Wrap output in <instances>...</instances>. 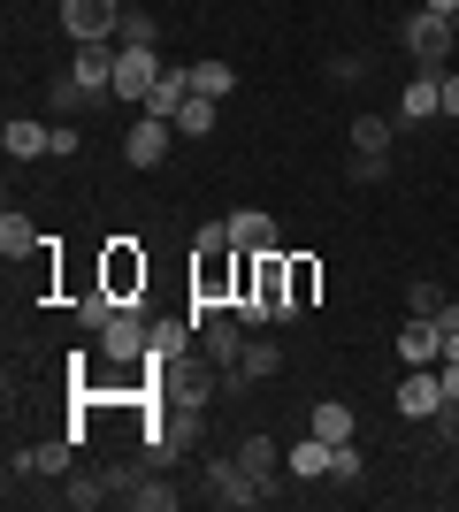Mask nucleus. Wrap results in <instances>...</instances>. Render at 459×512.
<instances>
[{
	"mask_svg": "<svg viewBox=\"0 0 459 512\" xmlns=\"http://www.w3.org/2000/svg\"><path fill=\"white\" fill-rule=\"evenodd\" d=\"M238 306V245L230 253H192V321Z\"/></svg>",
	"mask_w": 459,
	"mask_h": 512,
	"instance_id": "f257e3e1",
	"label": "nucleus"
},
{
	"mask_svg": "<svg viewBox=\"0 0 459 512\" xmlns=\"http://www.w3.org/2000/svg\"><path fill=\"white\" fill-rule=\"evenodd\" d=\"M452 39H459V23L452 16H406V54H414L421 77H444V62H452Z\"/></svg>",
	"mask_w": 459,
	"mask_h": 512,
	"instance_id": "f03ea898",
	"label": "nucleus"
},
{
	"mask_svg": "<svg viewBox=\"0 0 459 512\" xmlns=\"http://www.w3.org/2000/svg\"><path fill=\"white\" fill-rule=\"evenodd\" d=\"M100 291H115L123 306L146 299V253H138L131 237H108V253H100Z\"/></svg>",
	"mask_w": 459,
	"mask_h": 512,
	"instance_id": "7ed1b4c3",
	"label": "nucleus"
},
{
	"mask_svg": "<svg viewBox=\"0 0 459 512\" xmlns=\"http://www.w3.org/2000/svg\"><path fill=\"white\" fill-rule=\"evenodd\" d=\"M146 344H153L146 306H123V314L100 329V360H108V367H131V360H146Z\"/></svg>",
	"mask_w": 459,
	"mask_h": 512,
	"instance_id": "20e7f679",
	"label": "nucleus"
},
{
	"mask_svg": "<svg viewBox=\"0 0 459 512\" xmlns=\"http://www.w3.org/2000/svg\"><path fill=\"white\" fill-rule=\"evenodd\" d=\"M161 54H153V46H123V54H115V100H131V107H146V92L161 85Z\"/></svg>",
	"mask_w": 459,
	"mask_h": 512,
	"instance_id": "39448f33",
	"label": "nucleus"
},
{
	"mask_svg": "<svg viewBox=\"0 0 459 512\" xmlns=\"http://www.w3.org/2000/svg\"><path fill=\"white\" fill-rule=\"evenodd\" d=\"M115 23H123V0H62V31H69L77 46L115 39Z\"/></svg>",
	"mask_w": 459,
	"mask_h": 512,
	"instance_id": "423d86ee",
	"label": "nucleus"
},
{
	"mask_svg": "<svg viewBox=\"0 0 459 512\" xmlns=\"http://www.w3.org/2000/svg\"><path fill=\"white\" fill-rule=\"evenodd\" d=\"M199 352H207V367H238L245 360V321L222 306V314L199 321Z\"/></svg>",
	"mask_w": 459,
	"mask_h": 512,
	"instance_id": "0eeeda50",
	"label": "nucleus"
},
{
	"mask_svg": "<svg viewBox=\"0 0 459 512\" xmlns=\"http://www.w3.org/2000/svg\"><path fill=\"white\" fill-rule=\"evenodd\" d=\"M169 138H176V123L138 115V123L123 130V161H131V169H161V161H169Z\"/></svg>",
	"mask_w": 459,
	"mask_h": 512,
	"instance_id": "6e6552de",
	"label": "nucleus"
},
{
	"mask_svg": "<svg viewBox=\"0 0 459 512\" xmlns=\"http://www.w3.org/2000/svg\"><path fill=\"white\" fill-rule=\"evenodd\" d=\"M207 497H215V505H230V512H245V505H261L268 490L238 467V459H207Z\"/></svg>",
	"mask_w": 459,
	"mask_h": 512,
	"instance_id": "1a4fd4ad",
	"label": "nucleus"
},
{
	"mask_svg": "<svg viewBox=\"0 0 459 512\" xmlns=\"http://www.w3.org/2000/svg\"><path fill=\"white\" fill-rule=\"evenodd\" d=\"M398 413H406V421H437L444 413V375L437 367H414V375L398 383Z\"/></svg>",
	"mask_w": 459,
	"mask_h": 512,
	"instance_id": "9d476101",
	"label": "nucleus"
},
{
	"mask_svg": "<svg viewBox=\"0 0 459 512\" xmlns=\"http://www.w3.org/2000/svg\"><path fill=\"white\" fill-rule=\"evenodd\" d=\"M398 360H406V367H437L444 360V321L414 314L406 329H398Z\"/></svg>",
	"mask_w": 459,
	"mask_h": 512,
	"instance_id": "9b49d317",
	"label": "nucleus"
},
{
	"mask_svg": "<svg viewBox=\"0 0 459 512\" xmlns=\"http://www.w3.org/2000/svg\"><path fill=\"white\" fill-rule=\"evenodd\" d=\"M222 222H230V245H238V253H276V214L238 207V214H222Z\"/></svg>",
	"mask_w": 459,
	"mask_h": 512,
	"instance_id": "f8f14e48",
	"label": "nucleus"
},
{
	"mask_svg": "<svg viewBox=\"0 0 459 512\" xmlns=\"http://www.w3.org/2000/svg\"><path fill=\"white\" fill-rule=\"evenodd\" d=\"M192 92H199V85H192V69H176V62H169V69H161V85L146 92V107H138V115H161V123H176V107L192 100Z\"/></svg>",
	"mask_w": 459,
	"mask_h": 512,
	"instance_id": "ddd939ff",
	"label": "nucleus"
},
{
	"mask_svg": "<svg viewBox=\"0 0 459 512\" xmlns=\"http://www.w3.org/2000/svg\"><path fill=\"white\" fill-rule=\"evenodd\" d=\"M69 444H77V436H46V444L16 451V459H8V482H16V474H69Z\"/></svg>",
	"mask_w": 459,
	"mask_h": 512,
	"instance_id": "4468645a",
	"label": "nucleus"
},
{
	"mask_svg": "<svg viewBox=\"0 0 459 512\" xmlns=\"http://www.w3.org/2000/svg\"><path fill=\"white\" fill-rule=\"evenodd\" d=\"M276 367H284V344H276V337H245V360L230 367V390H238V383H268Z\"/></svg>",
	"mask_w": 459,
	"mask_h": 512,
	"instance_id": "2eb2a0df",
	"label": "nucleus"
},
{
	"mask_svg": "<svg viewBox=\"0 0 459 512\" xmlns=\"http://www.w3.org/2000/svg\"><path fill=\"white\" fill-rule=\"evenodd\" d=\"M238 467L253 474L261 490H276V474H291V467H284V451L268 444V436H245V444H238Z\"/></svg>",
	"mask_w": 459,
	"mask_h": 512,
	"instance_id": "dca6fc26",
	"label": "nucleus"
},
{
	"mask_svg": "<svg viewBox=\"0 0 459 512\" xmlns=\"http://www.w3.org/2000/svg\"><path fill=\"white\" fill-rule=\"evenodd\" d=\"M398 115H406V123H437V115H444V92H437V77H421V69H414V85L398 92Z\"/></svg>",
	"mask_w": 459,
	"mask_h": 512,
	"instance_id": "f3484780",
	"label": "nucleus"
},
{
	"mask_svg": "<svg viewBox=\"0 0 459 512\" xmlns=\"http://www.w3.org/2000/svg\"><path fill=\"white\" fill-rule=\"evenodd\" d=\"M46 138H54V123H23V115H16L8 130H0V146H8V161H39V153H46Z\"/></svg>",
	"mask_w": 459,
	"mask_h": 512,
	"instance_id": "a211bd4d",
	"label": "nucleus"
},
{
	"mask_svg": "<svg viewBox=\"0 0 459 512\" xmlns=\"http://www.w3.org/2000/svg\"><path fill=\"white\" fill-rule=\"evenodd\" d=\"M352 428L360 421H352L345 398H322V406H314V436H322V444H352Z\"/></svg>",
	"mask_w": 459,
	"mask_h": 512,
	"instance_id": "6ab92c4d",
	"label": "nucleus"
},
{
	"mask_svg": "<svg viewBox=\"0 0 459 512\" xmlns=\"http://www.w3.org/2000/svg\"><path fill=\"white\" fill-rule=\"evenodd\" d=\"M329 451H337V444H322V436H306V444H291V451H284V467L299 474V482H322V474H329Z\"/></svg>",
	"mask_w": 459,
	"mask_h": 512,
	"instance_id": "aec40b11",
	"label": "nucleus"
},
{
	"mask_svg": "<svg viewBox=\"0 0 459 512\" xmlns=\"http://www.w3.org/2000/svg\"><path fill=\"white\" fill-rule=\"evenodd\" d=\"M39 245H46V237L31 230V214H16V207L0 214V253H8V260H23V253H39Z\"/></svg>",
	"mask_w": 459,
	"mask_h": 512,
	"instance_id": "412c9836",
	"label": "nucleus"
},
{
	"mask_svg": "<svg viewBox=\"0 0 459 512\" xmlns=\"http://www.w3.org/2000/svg\"><path fill=\"white\" fill-rule=\"evenodd\" d=\"M115 314H123V299H115V291H85V299H77V329H92V337H100Z\"/></svg>",
	"mask_w": 459,
	"mask_h": 512,
	"instance_id": "4be33fe9",
	"label": "nucleus"
},
{
	"mask_svg": "<svg viewBox=\"0 0 459 512\" xmlns=\"http://www.w3.org/2000/svg\"><path fill=\"white\" fill-rule=\"evenodd\" d=\"M192 85L207 92V100H230V92H238V69L230 62H192Z\"/></svg>",
	"mask_w": 459,
	"mask_h": 512,
	"instance_id": "5701e85b",
	"label": "nucleus"
},
{
	"mask_svg": "<svg viewBox=\"0 0 459 512\" xmlns=\"http://www.w3.org/2000/svg\"><path fill=\"white\" fill-rule=\"evenodd\" d=\"M115 46H161V23H153L146 8H123V23H115Z\"/></svg>",
	"mask_w": 459,
	"mask_h": 512,
	"instance_id": "b1692460",
	"label": "nucleus"
},
{
	"mask_svg": "<svg viewBox=\"0 0 459 512\" xmlns=\"http://www.w3.org/2000/svg\"><path fill=\"white\" fill-rule=\"evenodd\" d=\"M176 130H184V138H207V130H215V100H207V92H192V100L176 107Z\"/></svg>",
	"mask_w": 459,
	"mask_h": 512,
	"instance_id": "393cba45",
	"label": "nucleus"
},
{
	"mask_svg": "<svg viewBox=\"0 0 459 512\" xmlns=\"http://www.w3.org/2000/svg\"><path fill=\"white\" fill-rule=\"evenodd\" d=\"M352 153H383V161H391V123H383V115H360V123H352Z\"/></svg>",
	"mask_w": 459,
	"mask_h": 512,
	"instance_id": "a878e982",
	"label": "nucleus"
},
{
	"mask_svg": "<svg viewBox=\"0 0 459 512\" xmlns=\"http://www.w3.org/2000/svg\"><path fill=\"white\" fill-rule=\"evenodd\" d=\"M284 268H291V314H306L314 291H322V268H314V260H284Z\"/></svg>",
	"mask_w": 459,
	"mask_h": 512,
	"instance_id": "bb28decb",
	"label": "nucleus"
},
{
	"mask_svg": "<svg viewBox=\"0 0 459 512\" xmlns=\"http://www.w3.org/2000/svg\"><path fill=\"white\" fill-rule=\"evenodd\" d=\"M123 497H131V505H146V512H176V490L161 482V474H146V482H138V490H123Z\"/></svg>",
	"mask_w": 459,
	"mask_h": 512,
	"instance_id": "cd10ccee",
	"label": "nucleus"
},
{
	"mask_svg": "<svg viewBox=\"0 0 459 512\" xmlns=\"http://www.w3.org/2000/svg\"><path fill=\"white\" fill-rule=\"evenodd\" d=\"M360 474H368L360 444H337V451H329V482H360Z\"/></svg>",
	"mask_w": 459,
	"mask_h": 512,
	"instance_id": "c85d7f7f",
	"label": "nucleus"
},
{
	"mask_svg": "<svg viewBox=\"0 0 459 512\" xmlns=\"http://www.w3.org/2000/svg\"><path fill=\"white\" fill-rule=\"evenodd\" d=\"M77 146H85V130H77V123H54V138H46V153H54V161H77Z\"/></svg>",
	"mask_w": 459,
	"mask_h": 512,
	"instance_id": "c756f323",
	"label": "nucleus"
},
{
	"mask_svg": "<svg viewBox=\"0 0 459 512\" xmlns=\"http://www.w3.org/2000/svg\"><path fill=\"white\" fill-rule=\"evenodd\" d=\"M406 306H414V314H429V321H437V314H444V291H437V283H429V276H421L414 291H406Z\"/></svg>",
	"mask_w": 459,
	"mask_h": 512,
	"instance_id": "7c9ffc66",
	"label": "nucleus"
},
{
	"mask_svg": "<svg viewBox=\"0 0 459 512\" xmlns=\"http://www.w3.org/2000/svg\"><path fill=\"white\" fill-rule=\"evenodd\" d=\"M192 253H230V222H207V230L192 237Z\"/></svg>",
	"mask_w": 459,
	"mask_h": 512,
	"instance_id": "2f4dec72",
	"label": "nucleus"
},
{
	"mask_svg": "<svg viewBox=\"0 0 459 512\" xmlns=\"http://www.w3.org/2000/svg\"><path fill=\"white\" fill-rule=\"evenodd\" d=\"M352 184H383V153H352Z\"/></svg>",
	"mask_w": 459,
	"mask_h": 512,
	"instance_id": "473e14b6",
	"label": "nucleus"
},
{
	"mask_svg": "<svg viewBox=\"0 0 459 512\" xmlns=\"http://www.w3.org/2000/svg\"><path fill=\"white\" fill-rule=\"evenodd\" d=\"M437 92H444V115H459V69H444V77H437Z\"/></svg>",
	"mask_w": 459,
	"mask_h": 512,
	"instance_id": "72a5a7b5",
	"label": "nucleus"
},
{
	"mask_svg": "<svg viewBox=\"0 0 459 512\" xmlns=\"http://www.w3.org/2000/svg\"><path fill=\"white\" fill-rule=\"evenodd\" d=\"M437 428H444V444H459V398H444V413H437Z\"/></svg>",
	"mask_w": 459,
	"mask_h": 512,
	"instance_id": "f704fd0d",
	"label": "nucleus"
},
{
	"mask_svg": "<svg viewBox=\"0 0 459 512\" xmlns=\"http://www.w3.org/2000/svg\"><path fill=\"white\" fill-rule=\"evenodd\" d=\"M437 375H444V398H459V360H437Z\"/></svg>",
	"mask_w": 459,
	"mask_h": 512,
	"instance_id": "c9c22d12",
	"label": "nucleus"
},
{
	"mask_svg": "<svg viewBox=\"0 0 459 512\" xmlns=\"http://www.w3.org/2000/svg\"><path fill=\"white\" fill-rule=\"evenodd\" d=\"M421 8H429V16H452V23H459V0H421Z\"/></svg>",
	"mask_w": 459,
	"mask_h": 512,
	"instance_id": "e433bc0d",
	"label": "nucleus"
},
{
	"mask_svg": "<svg viewBox=\"0 0 459 512\" xmlns=\"http://www.w3.org/2000/svg\"><path fill=\"white\" fill-rule=\"evenodd\" d=\"M444 360H459V329H444Z\"/></svg>",
	"mask_w": 459,
	"mask_h": 512,
	"instance_id": "4c0bfd02",
	"label": "nucleus"
}]
</instances>
